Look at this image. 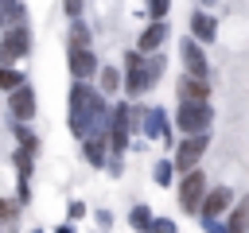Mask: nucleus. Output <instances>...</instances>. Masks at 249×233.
<instances>
[{
    "label": "nucleus",
    "instance_id": "obj_24",
    "mask_svg": "<svg viewBox=\"0 0 249 233\" xmlns=\"http://www.w3.org/2000/svg\"><path fill=\"white\" fill-rule=\"evenodd\" d=\"M97 78H101V93H113V89L121 85V74H117L113 66H105V70H97Z\"/></svg>",
    "mask_w": 249,
    "mask_h": 233
},
{
    "label": "nucleus",
    "instance_id": "obj_17",
    "mask_svg": "<svg viewBox=\"0 0 249 233\" xmlns=\"http://www.w3.org/2000/svg\"><path fill=\"white\" fill-rule=\"evenodd\" d=\"M226 225H230V233H249V194H245V198H237V202L230 206Z\"/></svg>",
    "mask_w": 249,
    "mask_h": 233
},
{
    "label": "nucleus",
    "instance_id": "obj_16",
    "mask_svg": "<svg viewBox=\"0 0 249 233\" xmlns=\"http://www.w3.org/2000/svg\"><path fill=\"white\" fill-rule=\"evenodd\" d=\"M191 35L202 39V43H214V39H218V23H214V16L195 12V16H191Z\"/></svg>",
    "mask_w": 249,
    "mask_h": 233
},
{
    "label": "nucleus",
    "instance_id": "obj_2",
    "mask_svg": "<svg viewBox=\"0 0 249 233\" xmlns=\"http://www.w3.org/2000/svg\"><path fill=\"white\" fill-rule=\"evenodd\" d=\"M210 120H214L210 101H179V109H175V128L187 132V136L191 132H206Z\"/></svg>",
    "mask_w": 249,
    "mask_h": 233
},
{
    "label": "nucleus",
    "instance_id": "obj_32",
    "mask_svg": "<svg viewBox=\"0 0 249 233\" xmlns=\"http://www.w3.org/2000/svg\"><path fill=\"white\" fill-rule=\"evenodd\" d=\"M62 8H66V16H82V0H62Z\"/></svg>",
    "mask_w": 249,
    "mask_h": 233
},
{
    "label": "nucleus",
    "instance_id": "obj_14",
    "mask_svg": "<svg viewBox=\"0 0 249 233\" xmlns=\"http://www.w3.org/2000/svg\"><path fill=\"white\" fill-rule=\"evenodd\" d=\"M70 74H74V82H86V78H93V74H97V58H93V50H89V47L70 50Z\"/></svg>",
    "mask_w": 249,
    "mask_h": 233
},
{
    "label": "nucleus",
    "instance_id": "obj_9",
    "mask_svg": "<svg viewBox=\"0 0 249 233\" xmlns=\"http://www.w3.org/2000/svg\"><path fill=\"white\" fill-rule=\"evenodd\" d=\"M82 148H86V159H89L93 167H105V151H109V124H93V128H89V136L82 140Z\"/></svg>",
    "mask_w": 249,
    "mask_h": 233
},
{
    "label": "nucleus",
    "instance_id": "obj_23",
    "mask_svg": "<svg viewBox=\"0 0 249 233\" xmlns=\"http://www.w3.org/2000/svg\"><path fill=\"white\" fill-rule=\"evenodd\" d=\"M16 85H23V74H19V70H12V66H4V62H0V89H4V93H12V89H16Z\"/></svg>",
    "mask_w": 249,
    "mask_h": 233
},
{
    "label": "nucleus",
    "instance_id": "obj_28",
    "mask_svg": "<svg viewBox=\"0 0 249 233\" xmlns=\"http://www.w3.org/2000/svg\"><path fill=\"white\" fill-rule=\"evenodd\" d=\"M175 229H179V225H175L171 217H156V221H152V233H175Z\"/></svg>",
    "mask_w": 249,
    "mask_h": 233
},
{
    "label": "nucleus",
    "instance_id": "obj_27",
    "mask_svg": "<svg viewBox=\"0 0 249 233\" xmlns=\"http://www.w3.org/2000/svg\"><path fill=\"white\" fill-rule=\"evenodd\" d=\"M148 12H152L156 19H163V16L171 12V0H148Z\"/></svg>",
    "mask_w": 249,
    "mask_h": 233
},
{
    "label": "nucleus",
    "instance_id": "obj_25",
    "mask_svg": "<svg viewBox=\"0 0 249 233\" xmlns=\"http://www.w3.org/2000/svg\"><path fill=\"white\" fill-rule=\"evenodd\" d=\"M171 175H175V159H163V163H156V171H152V179H156L160 186H167Z\"/></svg>",
    "mask_w": 249,
    "mask_h": 233
},
{
    "label": "nucleus",
    "instance_id": "obj_22",
    "mask_svg": "<svg viewBox=\"0 0 249 233\" xmlns=\"http://www.w3.org/2000/svg\"><path fill=\"white\" fill-rule=\"evenodd\" d=\"M78 47H89V27L74 16V23H70V50H78Z\"/></svg>",
    "mask_w": 249,
    "mask_h": 233
},
{
    "label": "nucleus",
    "instance_id": "obj_34",
    "mask_svg": "<svg viewBox=\"0 0 249 233\" xmlns=\"http://www.w3.org/2000/svg\"><path fill=\"white\" fill-rule=\"evenodd\" d=\"M0 233H4V225H0Z\"/></svg>",
    "mask_w": 249,
    "mask_h": 233
},
{
    "label": "nucleus",
    "instance_id": "obj_3",
    "mask_svg": "<svg viewBox=\"0 0 249 233\" xmlns=\"http://www.w3.org/2000/svg\"><path fill=\"white\" fill-rule=\"evenodd\" d=\"M206 148H210V136L206 132H191V136H183V144L175 148V171L179 175H187V171H195L198 163H202V155H206Z\"/></svg>",
    "mask_w": 249,
    "mask_h": 233
},
{
    "label": "nucleus",
    "instance_id": "obj_30",
    "mask_svg": "<svg viewBox=\"0 0 249 233\" xmlns=\"http://www.w3.org/2000/svg\"><path fill=\"white\" fill-rule=\"evenodd\" d=\"M82 214H86V206H82V202H70V206H66V221H78Z\"/></svg>",
    "mask_w": 249,
    "mask_h": 233
},
{
    "label": "nucleus",
    "instance_id": "obj_12",
    "mask_svg": "<svg viewBox=\"0 0 249 233\" xmlns=\"http://www.w3.org/2000/svg\"><path fill=\"white\" fill-rule=\"evenodd\" d=\"M8 105H12V116L16 120H31L35 116V89L23 82V85H16L12 93H8Z\"/></svg>",
    "mask_w": 249,
    "mask_h": 233
},
{
    "label": "nucleus",
    "instance_id": "obj_20",
    "mask_svg": "<svg viewBox=\"0 0 249 233\" xmlns=\"http://www.w3.org/2000/svg\"><path fill=\"white\" fill-rule=\"evenodd\" d=\"M35 151H39V148H31V144H19V148H16V171H19V179H27V175H31Z\"/></svg>",
    "mask_w": 249,
    "mask_h": 233
},
{
    "label": "nucleus",
    "instance_id": "obj_5",
    "mask_svg": "<svg viewBox=\"0 0 249 233\" xmlns=\"http://www.w3.org/2000/svg\"><path fill=\"white\" fill-rule=\"evenodd\" d=\"M128 132H136L132 128V105H113V116H109V148H113V155H121L124 148H128Z\"/></svg>",
    "mask_w": 249,
    "mask_h": 233
},
{
    "label": "nucleus",
    "instance_id": "obj_4",
    "mask_svg": "<svg viewBox=\"0 0 249 233\" xmlns=\"http://www.w3.org/2000/svg\"><path fill=\"white\" fill-rule=\"evenodd\" d=\"M27 50H31V31H27L23 23L4 27V35H0V62H4V66H16Z\"/></svg>",
    "mask_w": 249,
    "mask_h": 233
},
{
    "label": "nucleus",
    "instance_id": "obj_11",
    "mask_svg": "<svg viewBox=\"0 0 249 233\" xmlns=\"http://www.w3.org/2000/svg\"><path fill=\"white\" fill-rule=\"evenodd\" d=\"M175 93H179V101H210V82L183 70V78L175 82Z\"/></svg>",
    "mask_w": 249,
    "mask_h": 233
},
{
    "label": "nucleus",
    "instance_id": "obj_15",
    "mask_svg": "<svg viewBox=\"0 0 249 233\" xmlns=\"http://www.w3.org/2000/svg\"><path fill=\"white\" fill-rule=\"evenodd\" d=\"M163 39H167V23H163V19H156V23H148V27L140 31L136 50H140V54H156V50L163 47Z\"/></svg>",
    "mask_w": 249,
    "mask_h": 233
},
{
    "label": "nucleus",
    "instance_id": "obj_18",
    "mask_svg": "<svg viewBox=\"0 0 249 233\" xmlns=\"http://www.w3.org/2000/svg\"><path fill=\"white\" fill-rule=\"evenodd\" d=\"M23 23V0H0V27Z\"/></svg>",
    "mask_w": 249,
    "mask_h": 233
},
{
    "label": "nucleus",
    "instance_id": "obj_8",
    "mask_svg": "<svg viewBox=\"0 0 249 233\" xmlns=\"http://www.w3.org/2000/svg\"><path fill=\"white\" fill-rule=\"evenodd\" d=\"M132 124H136V132H144V136H152V140H167V116H163V109H132Z\"/></svg>",
    "mask_w": 249,
    "mask_h": 233
},
{
    "label": "nucleus",
    "instance_id": "obj_21",
    "mask_svg": "<svg viewBox=\"0 0 249 233\" xmlns=\"http://www.w3.org/2000/svg\"><path fill=\"white\" fill-rule=\"evenodd\" d=\"M152 221H156V217H152V210H148V206H132L128 225H132L136 233H152Z\"/></svg>",
    "mask_w": 249,
    "mask_h": 233
},
{
    "label": "nucleus",
    "instance_id": "obj_1",
    "mask_svg": "<svg viewBox=\"0 0 249 233\" xmlns=\"http://www.w3.org/2000/svg\"><path fill=\"white\" fill-rule=\"evenodd\" d=\"M109 105L101 101V93L86 82H74L70 89V136L74 140H86L93 124H109Z\"/></svg>",
    "mask_w": 249,
    "mask_h": 233
},
{
    "label": "nucleus",
    "instance_id": "obj_10",
    "mask_svg": "<svg viewBox=\"0 0 249 233\" xmlns=\"http://www.w3.org/2000/svg\"><path fill=\"white\" fill-rule=\"evenodd\" d=\"M179 58H183V70L187 74H198V78H206V54H202V47H198V39L191 35V39H183L179 43Z\"/></svg>",
    "mask_w": 249,
    "mask_h": 233
},
{
    "label": "nucleus",
    "instance_id": "obj_33",
    "mask_svg": "<svg viewBox=\"0 0 249 233\" xmlns=\"http://www.w3.org/2000/svg\"><path fill=\"white\" fill-rule=\"evenodd\" d=\"M58 233H74V229H70V225H58Z\"/></svg>",
    "mask_w": 249,
    "mask_h": 233
},
{
    "label": "nucleus",
    "instance_id": "obj_35",
    "mask_svg": "<svg viewBox=\"0 0 249 233\" xmlns=\"http://www.w3.org/2000/svg\"><path fill=\"white\" fill-rule=\"evenodd\" d=\"M35 233H39V229H35Z\"/></svg>",
    "mask_w": 249,
    "mask_h": 233
},
{
    "label": "nucleus",
    "instance_id": "obj_6",
    "mask_svg": "<svg viewBox=\"0 0 249 233\" xmlns=\"http://www.w3.org/2000/svg\"><path fill=\"white\" fill-rule=\"evenodd\" d=\"M202 198H206V175L195 167V171H187L183 183H179V206H183L187 214H198V210H202Z\"/></svg>",
    "mask_w": 249,
    "mask_h": 233
},
{
    "label": "nucleus",
    "instance_id": "obj_31",
    "mask_svg": "<svg viewBox=\"0 0 249 233\" xmlns=\"http://www.w3.org/2000/svg\"><path fill=\"white\" fill-rule=\"evenodd\" d=\"M93 217H97V225H101V229H109V225H113V214H109V210H97Z\"/></svg>",
    "mask_w": 249,
    "mask_h": 233
},
{
    "label": "nucleus",
    "instance_id": "obj_29",
    "mask_svg": "<svg viewBox=\"0 0 249 233\" xmlns=\"http://www.w3.org/2000/svg\"><path fill=\"white\" fill-rule=\"evenodd\" d=\"M202 229H206V233H230V225L218 221V217H202Z\"/></svg>",
    "mask_w": 249,
    "mask_h": 233
},
{
    "label": "nucleus",
    "instance_id": "obj_19",
    "mask_svg": "<svg viewBox=\"0 0 249 233\" xmlns=\"http://www.w3.org/2000/svg\"><path fill=\"white\" fill-rule=\"evenodd\" d=\"M19 198L12 202V198H0V225H4V233H12L16 229V221H19Z\"/></svg>",
    "mask_w": 249,
    "mask_h": 233
},
{
    "label": "nucleus",
    "instance_id": "obj_13",
    "mask_svg": "<svg viewBox=\"0 0 249 233\" xmlns=\"http://www.w3.org/2000/svg\"><path fill=\"white\" fill-rule=\"evenodd\" d=\"M230 206H233V194H230L226 186H210L206 198H202V210H198V214H202V217H222Z\"/></svg>",
    "mask_w": 249,
    "mask_h": 233
},
{
    "label": "nucleus",
    "instance_id": "obj_26",
    "mask_svg": "<svg viewBox=\"0 0 249 233\" xmlns=\"http://www.w3.org/2000/svg\"><path fill=\"white\" fill-rule=\"evenodd\" d=\"M160 74H163V58H156V54H152V58H148V85H156V82H160Z\"/></svg>",
    "mask_w": 249,
    "mask_h": 233
},
{
    "label": "nucleus",
    "instance_id": "obj_7",
    "mask_svg": "<svg viewBox=\"0 0 249 233\" xmlns=\"http://www.w3.org/2000/svg\"><path fill=\"white\" fill-rule=\"evenodd\" d=\"M140 89H148V58L140 50H128L124 54V93L140 97Z\"/></svg>",
    "mask_w": 249,
    "mask_h": 233
}]
</instances>
